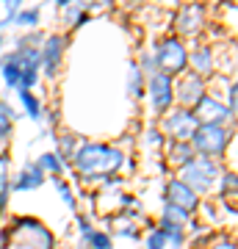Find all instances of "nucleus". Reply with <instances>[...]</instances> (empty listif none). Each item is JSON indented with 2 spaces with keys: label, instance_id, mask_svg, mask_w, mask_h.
Masks as SVG:
<instances>
[{
  "label": "nucleus",
  "instance_id": "nucleus-39",
  "mask_svg": "<svg viewBox=\"0 0 238 249\" xmlns=\"http://www.w3.org/2000/svg\"><path fill=\"white\" fill-rule=\"evenodd\" d=\"M22 3H25V0H14V6H17V9H19V6H22Z\"/></svg>",
  "mask_w": 238,
  "mask_h": 249
},
{
  "label": "nucleus",
  "instance_id": "nucleus-8",
  "mask_svg": "<svg viewBox=\"0 0 238 249\" xmlns=\"http://www.w3.org/2000/svg\"><path fill=\"white\" fill-rule=\"evenodd\" d=\"M172 80L169 75H164V72H152V75H147V86H144V94L150 97V108L155 111V114H166L169 108L175 106V94H172Z\"/></svg>",
  "mask_w": 238,
  "mask_h": 249
},
{
  "label": "nucleus",
  "instance_id": "nucleus-21",
  "mask_svg": "<svg viewBox=\"0 0 238 249\" xmlns=\"http://www.w3.org/2000/svg\"><path fill=\"white\" fill-rule=\"evenodd\" d=\"M36 163H39V169H42L44 175H50V178H55V180L64 175V163H61V158L55 155V150L53 152H42Z\"/></svg>",
  "mask_w": 238,
  "mask_h": 249
},
{
  "label": "nucleus",
  "instance_id": "nucleus-1",
  "mask_svg": "<svg viewBox=\"0 0 238 249\" xmlns=\"http://www.w3.org/2000/svg\"><path fill=\"white\" fill-rule=\"evenodd\" d=\"M125 163V152L119 147L111 144H100V142H83L78 144V150L72 155L70 166L80 172V180L86 183H100L106 175H116Z\"/></svg>",
  "mask_w": 238,
  "mask_h": 249
},
{
  "label": "nucleus",
  "instance_id": "nucleus-41",
  "mask_svg": "<svg viewBox=\"0 0 238 249\" xmlns=\"http://www.w3.org/2000/svg\"><path fill=\"white\" fill-rule=\"evenodd\" d=\"M200 249H205V247H200Z\"/></svg>",
  "mask_w": 238,
  "mask_h": 249
},
{
  "label": "nucleus",
  "instance_id": "nucleus-29",
  "mask_svg": "<svg viewBox=\"0 0 238 249\" xmlns=\"http://www.w3.org/2000/svg\"><path fill=\"white\" fill-rule=\"evenodd\" d=\"M55 191L61 194V199H64L67 208H75V194H72V186L67 183V180H55Z\"/></svg>",
  "mask_w": 238,
  "mask_h": 249
},
{
  "label": "nucleus",
  "instance_id": "nucleus-12",
  "mask_svg": "<svg viewBox=\"0 0 238 249\" xmlns=\"http://www.w3.org/2000/svg\"><path fill=\"white\" fill-rule=\"evenodd\" d=\"M202 25H205V6H200V3H188V6H183V9L177 11V19H175L177 34L197 36L200 31H202Z\"/></svg>",
  "mask_w": 238,
  "mask_h": 249
},
{
  "label": "nucleus",
  "instance_id": "nucleus-4",
  "mask_svg": "<svg viewBox=\"0 0 238 249\" xmlns=\"http://www.w3.org/2000/svg\"><path fill=\"white\" fill-rule=\"evenodd\" d=\"M236 124H200L191 136V147H194L197 155H205V158L219 160L224 152H227V144H233L236 139Z\"/></svg>",
  "mask_w": 238,
  "mask_h": 249
},
{
  "label": "nucleus",
  "instance_id": "nucleus-2",
  "mask_svg": "<svg viewBox=\"0 0 238 249\" xmlns=\"http://www.w3.org/2000/svg\"><path fill=\"white\" fill-rule=\"evenodd\" d=\"M0 241L6 244L3 249H55L53 232L47 230L42 222L19 216L14 219L9 230L0 232Z\"/></svg>",
  "mask_w": 238,
  "mask_h": 249
},
{
  "label": "nucleus",
  "instance_id": "nucleus-28",
  "mask_svg": "<svg viewBox=\"0 0 238 249\" xmlns=\"http://www.w3.org/2000/svg\"><path fill=\"white\" fill-rule=\"evenodd\" d=\"M147 249H166V235H164V230L152 227L147 232Z\"/></svg>",
  "mask_w": 238,
  "mask_h": 249
},
{
  "label": "nucleus",
  "instance_id": "nucleus-10",
  "mask_svg": "<svg viewBox=\"0 0 238 249\" xmlns=\"http://www.w3.org/2000/svg\"><path fill=\"white\" fill-rule=\"evenodd\" d=\"M164 202L177 205V208H183V211H188V213H194L197 208H200V202H202V196H197L185 183H180L177 178H172L166 186H164Z\"/></svg>",
  "mask_w": 238,
  "mask_h": 249
},
{
  "label": "nucleus",
  "instance_id": "nucleus-27",
  "mask_svg": "<svg viewBox=\"0 0 238 249\" xmlns=\"http://www.w3.org/2000/svg\"><path fill=\"white\" fill-rule=\"evenodd\" d=\"M236 186H238L236 169L221 172V175H219V194H236Z\"/></svg>",
  "mask_w": 238,
  "mask_h": 249
},
{
  "label": "nucleus",
  "instance_id": "nucleus-25",
  "mask_svg": "<svg viewBox=\"0 0 238 249\" xmlns=\"http://www.w3.org/2000/svg\"><path fill=\"white\" fill-rule=\"evenodd\" d=\"M78 144H80V142H78V139H75L72 133H61V136H58V147H55V155L61 158L64 166H67V163L72 160V155H75V150H78Z\"/></svg>",
  "mask_w": 238,
  "mask_h": 249
},
{
  "label": "nucleus",
  "instance_id": "nucleus-40",
  "mask_svg": "<svg viewBox=\"0 0 238 249\" xmlns=\"http://www.w3.org/2000/svg\"><path fill=\"white\" fill-rule=\"evenodd\" d=\"M3 42H6V39H3V36H0V50H3Z\"/></svg>",
  "mask_w": 238,
  "mask_h": 249
},
{
  "label": "nucleus",
  "instance_id": "nucleus-20",
  "mask_svg": "<svg viewBox=\"0 0 238 249\" xmlns=\"http://www.w3.org/2000/svg\"><path fill=\"white\" fill-rule=\"evenodd\" d=\"M144 86H147V75H144L136 64H130V70H128V94L141 100L144 97Z\"/></svg>",
  "mask_w": 238,
  "mask_h": 249
},
{
  "label": "nucleus",
  "instance_id": "nucleus-26",
  "mask_svg": "<svg viewBox=\"0 0 238 249\" xmlns=\"http://www.w3.org/2000/svg\"><path fill=\"white\" fill-rule=\"evenodd\" d=\"M39 14L42 11L36 9H17V14H14V22L17 25H22V28H31V31H36V25H39Z\"/></svg>",
  "mask_w": 238,
  "mask_h": 249
},
{
  "label": "nucleus",
  "instance_id": "nucleus-37",
  "mask_svg": "<svg viewBox=\"0 0 238 249\" xmlns=\"http://www.w3.org/2000/svg\"><path fill=\"white\" fill-rule=\"evenodd\" d=\"M111 3H114V0H86V6H94V9H97V6H111Z\"/></svg>",
  "mask_w": 238,
  "mask_h": 249
},
{
  "label": "nucleus",
  "instance_id": "nucleus-18",
  "mask_svg": "<svg viewBox=\"0 0 238 249\" xmlns=\"http://www.w3.org/2000/svg\"><path fill=\"white\" fill-rule=\"evenodd\" d=\"M86 9H89V6L83 3V0H70V3L64 6V22H67V25H75V28L86 25V22H89Z\"/></svg>",
  "mask_w": 238,
  "mask_h": 249
},
{
  "label": "nucleus",
  "instance_id": "nucleus-32",
  "mask_svg": "<svg viewBox=\"0 0 238 249\" xmlns=\"http://www.w3.org/2000/svg\"><path fill=\"white\" fill-rule=\"evenodd\" d=\"M144 75H152V72H158L155 70V58H152V53H141L139 55V64H136Z\"/></svg>",
  "mask_w": 238,
  "mask_h": 249
},
{
  "label": "nucleus",
  "instance_id": "nucleus-33",
  "mask_svg": "<svg viewBox=\"0 0 238 249\" xmlns=\"http://www.w3.org/2000/svg\"><path fill=\"white\" fill-rule=\"evenodd\" d=\"M164 235H166V244H172L175 249H183V244H185V230H166Z\"/></svg>",
  "mask_w": 238,
  "mask_h": 249
},
{
  "label": "nucleus",
  "instance_id": "nucleus-17",
  "mask_svg": "<svg viewBox=\"0 0 238 249\" xmlns=\"http://www.w3.org/2000/svg\"><path fill=\"white\" fill-rule=\"evenodd\" d=\"M9 194H11V158L6 152H0V216L9 208Z\"/></svg>",
  "mask_w": 238,
  "mask_h": 249
},
{
  "label": "nucleus",
  "instance_id": "nucleus-16",
  "mask_svg": "<svg viewBox=\"0 0 238 249\" xmlns=\"http://www.w3.org/2000/svg\"><path fill=\"white\" fill-rule=\"evenodd\" d=\"M164 147H166L164 160H166L169 166H175V169H180L183 163H188V160L197 155L194 147H191V142H166Z\"/></svg>",
  "mask_w": 238,
  "mask_h": 249
},
{
  "label": "nucleus",
  "instance_id": "nucleus-31",
  "mask_svg": "<svg viewBox=\"0 0 238 249\" xmlns=\"http://www.w3.org/2000/svg\"><path fill=\"white\" fill-rule=\"evenodd\" d=\"M230 111V116H236V108H238V86L236 80H230L227 83V106H224Z\"/></svg>",
  "mask_w": 238,
  "mask_h": 249
},
{
  "label": "nucleus",
  "instance_id": "nucleus-36",
  "mask_svg": "<svg viewBox=\"0 0 238 249\" xmlns=\"http://www.w3.org/2000/svg\"><path fill=\"white\" fill-rule=\"evenodd\" d=\"M78 230H80V235H86L89 230H94V224H92V219H89V216H83V213L78 216Z\"/></svg>",
  "mask_w": 238,
  "mask_h": 249
},
{
  "label": "nucleus",
  "instance_id": "nucleus-15",
  "mask_svg": "<svg viewBox=\"0 0 238 249\" xmlns=\"http://www.w3.org/2000/svg\"><path fill=\"white\" fill-rule=\"evenodd\" d=\"M191 213L183 211V208H177V205H164V211H161V222H158V230H185V224H188Z\"/></svg>",
  "mask_w": 238,
  "mask_h": 249
},
{
  "label": "nucleus",
  "instance_id": "nucleus-35",
  "mask_svg": "<svg viewBox=\"0 0 238 249\" xmlns=\"http://www.w3.org/2000/svg\"><path fill=\"white\" fill-rule=\"evenodd\" d=\"M213 249H238V247H236V241H233V238H227V235H221V238H216V241H213Z\"/></svg>",
  "mask_w": 238,
  "mask_h": 249
},
{
  "label": "nucleus",
  "instance_id": "nucleus-38",
  "mask_svg": "<svg viewBox=\"0 0 238 249\" xmlns=\"http://www.w3.org/2000/svg\"><path fill=\"white\" fill-rule=\"evenodd\" d=\"M67 3H70V0H55V6H58V9H64Z\"/></svg>",
  "mask_w": 238,
  "mask_h": 249
},
{
  "label": "nucleus",
  "instance_id": "nucleus-22",
  "mask_svg": "<svg viewBox=\"0 0 238 249\" xmlns=\"http://www.w3.org/2000/svg\"><path fill=\"white\" fill-rule=\"evenodd\" d=\"M80 244H83V249H114L111 235L103 230H89L86 235H80Z\"/></svg>",
  "mask_w": 238,
  "mask_h": 249
},
{
  "label": "nucleus",
  "instance_id": "nucleus-3",
  "mask_svg": "<svg viewBox=\"0 0 238 249\" xmlns=\"http://www.w3.org/2000/svg\"><path fill=\"white\" fill-rule=\"evenodd\" d=\"M219 175H221L219 160L205 158V155H194L188 163H183V166L177 169V180L185 183L197 196L211 194L213 186H216V180H219Z\"/></svg>",
  "mask_w": 238,
  "mask_h": 249
},
{
  "label": "nucleus",
  "instance_id": "nucleus-14",
  "mask_svg": "<svg viewBox=\"0 0 238 249\" xmlns=\"http://www.w3.org/2000/svg\"><path fill=\"white\" fill-rule=\"evenodd\" d=\"M44 175L42 169H39V163L36 160H28L25 166L19 169V175L14 180H11V191H36V188L44 186Z\"/></svg>",
  "mask_w": 238,
  "mask_h": 249
},
{
  "label": "nucleus",
  "instance_id": "nucleus-5",
  "mask_svg": "<svg viewBox=\"0 0 238 249\" xmlns=\"http://www.w3.org/2000/svg\"><path fill=\"white\" fill-rule=\"evenodd\" d=\"M152 58H155V70L169 78H177L188 70V47L180 36H166V39L155 42Z\"/></svg>",
  "mask_w": 238,
  "mask_h": 249
},
{
  "label": "nucleus",
  "instance_id": "nucleus-7",
  "mask_svg": "<svg viewBox=\"0 0 238 249\" xmlns=\"http://www.w3.org/2000/svg\"><path fill=\"white\" fill-rule=\"evenodd\" d=\"M172 94H175V103L180 108H194L208 94L205 78H200V75L185 70L183 75H177V80H172Z\"/></svg>",
  "mask_w": 238,
  "mask_h": 249
},
{
  "label": "nucleus",
  "instance_id": "nucleus-13",
  "mask_svg": "<svg viewBox=\"0 0 238 249\" xmlns=\"http://www.w3.org/2000/svg\"><path fill=\"white\" fill-rule=\"evenodd\" d=\"M216 70H219V67H216V53H213V47L197 45L194 50L188 53V72H194L200 78H211Z\"/></svg>",
  "mask_w": 238,
  "mask_h": 249
},
{
  "label": "nucleus",
  "instance_id": "nucleus-9",
  "mask_svg": "<svg viewBox=\"0 0 238 249\" xmlns=\"http://www.w3.org/2000/svg\"><path fill=\"white\" fill-rule=\"evenodd\" d=\"M194 116L200 124H236V116H230V111L224 108V103H221L219 97H213V94H205L200 103H197L194 108Z\"/></svg>",
  "mask_w": 238,
  "mask_h": 249
},
{
  "label": "nucleus",
  "instance_id": "nucleus-6",
  "mask_svg": "<svg viewBox=\"0 0 238 249\" xmlns=\"http://www.w3.org/2000/svg\"><path fill=\"white\" fill-rule=\"evenodd\" d=\"M197 127H200V122H197L194 111L177 106V108H169L166 114H164L158 130L164 133L166 142H191Z\"/></svg>",
  "mask_w": 238,
  "mask_h": 249
},
{
  "label": "nucleus",
  "instance_id": "nucleus-30",
  "mask_svg": "<svg viewBox=\"0 0 238 249\" xmlns=\"http://www.w3.org/2000/svg\"><path fill=\"white\" fill-rule=\"evenodd\" d=\"M39 83V70H22V75H19V89L31 91Z\"/></svg>",
  "mask_w": 238,
  "mask_h": 249
},
{
  "label": "nucleus",
  "instance_id": "nucleus-11",
  "mask_svg": "<svg viewBox=\"0 0 238 249\" xmlns=\"http://www.w3.org/2000/svg\"><path fill=\"white\" fill-rule=\"evenodd\" d=\"M64 50H67L64 36H58V34L44 36L39 53H42V67H44L47 75H55V72H58V67H61V61H64Z\"/></svg>",
  "mask_w": 238,
  "mask_h": 249
},
{
  "label": "nucleus",
  "instance_id": "nucleus-19",
  "mask_svg": "<svg viewBox=\"0 0 238 249\" xmlns=\"http://www.w3.org/2000/svg\"><path fill=\"white\" fill-rule=\"evenodd\" d=\"M11 127H14V108H11L6 100H0V150L9 144Z\"/></svg>",
  "mask_w": 238,
  "mask_h": 249
},
{
  "label": "nucleus",
  "instance_id": "nucleus-24",
  "mask_svg": "<svg viewBox=\"0 0 238 249\" xmlns=\"http://www.w3.org/2000/svg\"><path fill=\"white\" fill-rule=\"evenodd\" d=\"M17 94H19V103H22V108H25V114H28V119H34V122H42V103L36 100V94L34 91H25V89H17Z\"/></svg>",
  "mask_w": 238,
  "mask_h": 249
},
{
  "label": "nucleus",
  "instance_id": "nucleus-34",
  "mask_svg": "<svg viewBox=\"0 0 238 249\" xmlns=\"http://www.w3.org/2000/svg\"><path fill=\"white\" fill-rule=\"evenodd\" d=\"M147 144H150V147H164L166 139H164V133H161L158 127H150V130H147Z\"/></svg>",
  "mask_w": 238,
  "mask_h": 249
},
{
  "label": "nucleus",
  "instance_id": "nucleus-23",
  "mask_svg": "<svg viewBox=\"0 0 238 249\" xmlns=\"http://www.w3.org/2000/svg\"><path fill=\"white\" fill-rule=\"evenodd\" d=\"M0 75H3V80H6L9 89H19V75H22V70H19V64L14 61L11 55H6V58L0 61Z\"/></svg>",
  "mask_w": 238,
  "mask_h": 249
}]
</instances>
